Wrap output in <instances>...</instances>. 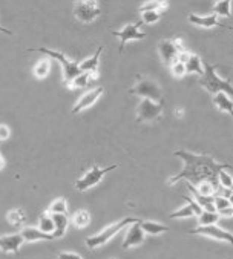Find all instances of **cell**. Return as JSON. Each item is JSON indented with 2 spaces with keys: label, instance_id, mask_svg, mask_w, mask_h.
I'll list each match as a JSON object with an SVG mask.
<instances>
[{
  "label": "cell",
  "instance_id": "44dd1931",
  "mask_svg": "<svg viewBox=\"0 0 233 259\" xmlns=\"http://www.w3.org/2000/svg\"><path fill=\"white\" fill-rule=\"evenodd\" d=\"M140 227L144 233L149 235H161L164 232H167V227L160 224V223H153V221H140Z\"/></svg>",
  "mask_w": 233,
  "mask_h": 259
},
{
  "label": "cell",
  "instance_id": "bcb514c9",
  "mask_svg": "<svg viewBox=\"0 0 233 259\" xmlns=\"http://www.w3.org/2000/svg\"><path fill=\"white\" fill-rule=\"evenodd\" d=\"M0 144H2V141H0Z\"/></svg>",
  "mask_w": 233,
  "mask_h": 259
},
{
  "label": "cell",
  "instance_id": "60d3db41",
  "mask_svg": "<svg viewBox=\"0 0 233 259\" xmlns=\"http://www.w3.org/2000/svg\"><path fill=\"white\" fill-rule=\"evenodd\" d=\"M221 196H224V198H227V199H230V201H231V189H224Z\"/></svg>",
  "mask_w": 233,
  "mask_h": 259
},
{
  "label": "cell",
  "instance_id": "7c38bea8",
  "mask_svg": "<svg viewBox=\"0 0 233 259\" xmlns=\"http://www.w3.org/2000/svg\"><path fill=\"white\" fill-rule=\"evenodd\" d=\"M189 22L197 25V26H200V28H215V26H219V28H225V29L231 31V26H227V25L221 23L218 20V16H215V14L204 16V17L197 16V14H190L189 16Z\"/></svg>",
  "mask_w": 233,
  "mask_h": 259
},
{
  "label": "cell",
  "instance_id": "ab89813d",
  "mask_svg": "<svg viewBox=\"0 0 233 259\" xmlns=\"http://www.w3.org/2000/svg\"><path fill=\"white\" fill-rule=\"evenodd\" d=\"M216 213H218V215H222V217H231V213H233V209H231V207H227V209L218 210Z\"/></svg>",
  "mask_w": 233,
  "mask_h": 259
},
{
  "label": "cell",
  "instance_id": "ee69618b",
  "mask_svg": "<svg viewBox=\"0 0 233 259\" xmlns=\"http://www.w3.org/2000/svg\"><path fill=\"white\" fill-rule=\"evenodd\" d=\"M175 115L181 118V117L184 115V111H183V109H177V111H175Z\"/></svg>",
  "mask_w": 233,
  "mask_h": 259
},
{
  "label": "cell",
  "instance_id": "7a4b0ae2",
  "mask_svg": "<svg viewBox=\"0 0 233 259\" xmlns=\"http://www.w3.org/2000/svg\"><path fill=\"white\" fill-rule=\"evenodd\" d=\"M29 51H31V53H42L46 57H51V59H54V60H57L58 63H60L62 71H63V80H65L66 86L82 72L80 66H79V62L69 60L63 53H60V51H54V49H49V48H31Z\"/></svg>",
  "mask_w": 233,
  "mask_h": 259
},
{
  "label": "cell",
  "instance_id": "ffe728a7",
  "mask_svg": "<svg viewBox=\"0 0 233 259\" xmlns=\"http://www.w3.org/2000/svg\"><path fill=\"white\" fill-rule=\"evenodd\" d=\"M184 68H186V74H197V75L203 77L204 68H203V62H201V57L200 56L190 54L189 59L184 63Z\"/></svg>",
  "mask_w": 233,
  "mask_h": 259
},
{
  "label": "cell",
  "instance_id": "e575fe53",
  "mask_svg": "<svg viewBox=\"0 0 233 259\" xmlns=\"http://www.w3.org/2000/svg\"><path fill=\"white\" fill-rule=\"evenodd\" d=\"M169 66H170V71H172L173 77H177V78H183V77L186 75V68H184V63H181V62H178V60H175V62H172Z\"/></svg>",
  "mask_w": 233,
  "mask_h": 259
},
{
  "label": "cell",
  "instance_id": "7402d4cb",
  "mask_svg": "<svg viewBox=\"0 0 233 259\" xmlns=\"http://www.w3.org/2000/svg\"><path fill=\"white\" fill-rule=\"evenodd\" d=\"M167 7H169L167 0H147V2H144L140 7V13L143 11H164L166 13Z\"/></svg>",
  "mask_w": 233,
  "mask_h": 259
},
{
  "label": "cell",
  "instance_id": "8992f818",
  "mask_svg": "<svg viewBox=\"0 0 233 259\" xmlns=\"http://www.w3.org/2000/svg\"><path fill=\"white\" fill-rule=\"evenodd\" d=\"M134 95H138L141 98H147V100H153V101H164L163 97V89L160 88V84L155 80L150 78H140L137 81V84L129 91Z\"/></svg>",
  "mask_w": 233,
  "mask_h": 259
},
{
  "label": "cell",
  "instance_id": "4dcf8cb0",
  "mask_svg": "<svg viewBox=\"0 0 233 259\" xmlns=\"http://www.w3.org/2000/svg\"><path fill=\"white\" fill-rule=\"evenodd\" d=\"M164 11H143L141 13V22L143 25H152L155 22H158L161 17H163Z\"/></svg>",
  "mask_w": 233,
  "mask_h": 259
},
{
  "label": "cell",
  "instance_id": "4316f807",
  "mask_svg": "<svg viewBox=\"0 0 233 259\" xmlns=\"http://www.w3.org/2000/svg\"><path fill=\"white\" fill-rule=\"evenodd\" d=\"M49 69H51V60L48 57H45L34 66V75L42 80L49 74Z\"/></svg>",
  "mask_w": 233,
  "mask_h": 259
},
{
  "label": "cell",
  "instance_id": "9a60e30c",
  "mask_svg": "<svg viewBox=\"0 0 233 259\" xmlns=\"http://www.w3.org/2000/svg\"><path fill=\"white\" fill-rule=\"evenodd\" d=\"M101 53H103V46H98L95 54L86 60H83L82 63H79L80 66V71L82 72H89L94 78L98 77V66H100V57H101Z\"/></svg>",
  "mask_w": 233,
  "mask_h": 259
},
{
  "label": "cell",
  "instance_id": "e0dca14e",
  "mask_svg": "<svg viewBox=\"0 0 233 259\" xmlns=\"http://www.w3.org/2000/svg\"><path fill=\"white\" fill-rule=\"evenodd\" d=\"M51 218H52V223H54V232H52L54 239L65 236V233L68 230V226H69V220H68L66 213H52Z\"/></svg>",
  "mask_w": 233,
  "mask_h": 259
},
{
  "label": "cell",
  "instance_id": "d6986e66",
  "mask_svg": "<svg viewBox=\"0 0 233 259\" xmlns=\"http://www.w3.org/2000/svg\"><path fill=\"white\" fill-rule=\"evenodd\" d=\"M213 105L222 111V112H227L228 115L233 114V101H231V97L224 94V92H218L213 95Z\"/></svg>",
  "mask_w": 233,
  "mask_h": 259
},
{
  "label": "cell",
  "instance_id": "8d00e7d4",
  "mask_svg": "<svg viewBox=\"0 0 233 259\" xmlns=\"http://www.w3.org/2000/svg\"><path fill=\"white\" fill-rule=\"evenodd\" d=\"M184 199H186V202H187V205L190 207V209H192V212H193V215H200L201 212H203V209H201V205L192 198V196H184Z\"/></svg>",
  "mask_w": 233,
  "mask_h": 259
},
{
  "label": "cell",
  "instance_id": "ac0fdd59",
  "mask_svg": "<svg viewBox=\"0 0 233 259\" xmlns=\"http://www.w3.org/2000/svg\"><path fill=\"white\" fill-rule=\"evenodd\" d=\"M20 235L23 236L25 242H35L40 239H43V241H52L54 239V236L51 233H45L38 227H26L20 232Z\"/></svg>",
  "mask_w": 233,
  "mask_h": 259
},
{
  "label": "cell",
  "instance_id": "5b68a950",
  "mask_svg": "<svg viewBox=\"0 0 233 259\" xmlns=\"http://www.w3.org/2000/svg\"><path fill=\"white\" fill-rule=\"evenodd\" d=\"M116 167H119V164H110V166H107V167H104V169H103V167H98V166H92L80 180H77L75 189H77L79 192H86V190H89L91 187L97 186L106 174L115 170Z\"/></svg>",
  "mask_w": 233,
  "mask_h": 259
},
{
  "label": "cell",
  "instance_id": "f6af8a7d",
  "mask_svg": "<svg viewBox=\"0 0 233 259\" xmlns=\"http://www.w3.org/2000/svg\"><path fill=\"white\" fill-rule=\"evenodd\" d=\"M215 2H219V0H215Z\"/></svg>",
  "mask_w": 233,
  "mask_h": 259
},
{
  "label": "cell",
  "instance_id": "f546056e",
  "mask_svg": "<svg viewBox=\"0 0 233 259\" xmlns=\"http://www.w3.org/2000/svg\"><path fill=\"white\" fill-rule=\"evenodd\" d=\"M200 224L201 226H209V224H216L219 220V215L216 212H209V210H203L200 215Z\"/></svg>",
  "mask_w": 233,
  "mask_h": 259
},
{
  "label": "cell",
  "instance_id": "b9f144b4",
  "mask_svg": "<svg viewBox=\"0 0 233 259\" xmlns=\"http://www.w3.org/2000/svg\"><path fill=\"white\" fill-rule=\"evenodd\" d=\"M5 164H7V161H5V158L2 157V153H0V170H2V169L5 167Z\"/></svg>",
  "mask_w": 233,
  "mask_h": 259
},
{
  "label": "cell",
  "instance_id": "83f0119b",
  "mask_svg": "<svg viewBox=\"0 0 233 259\" xmlns=\"http://www.w3.org/2000/svg\"><path fill=\"white\" fill-rule=\"evenodd\" d=\"M230 4H231V0H219V2H216L213 7V14L221 16V17H230L231 16Z\"/></svg>",
  "mask_w": 233,
  "mask_h": 259
},
{
  "label": "cell",
  "instance_id": "8fae6325",
  "mask_svg": "<svg viewBox=\"0 0 233 259\" xmlns=\"http://www.w3.org/2000/svg\"><path fill=\"white\" fill-rule=\"evenodd\" d=\"M103 92H104V88H101V86H98V88H95V89H91V91H88V92H85V94L79 98V101L75 103V106L72 108V114H79V112H82V111L91 108L92 105H95L97 100L101 97Z\"/></svg>",
  "mask_w": 233,
  "mask_h": 259
},
{
  "label": "cell",
  "instance_id": "277c9868",
  "mask_svg": "<svg viewBox=\"0 0 233 259\" xmlns=\"http://www.w3.org/2000/svg\"><path fill=\"white\" fill-rule=\"evenodd\" d=\"M138 221H140V218L126 217V218H123V220H120V221H116V223L107 226V227L103 229L100 233H97V235H94V236H89V238L86 239V245H88L89 248H98L100 245H103V244H106L109 239H112L119 232H122L123 229H126V227H129L131 224L138 223Z\"/></svg>",
  "mask_w": 233,
  "mask_h": 259
},
{
  "label": "cell",
  "instance_id": "d4e9b609",
  "mask_svg": "<svg viewBox=\"0 0 233 259\" xmlns=\"http://www.w3.org/2000/svg\"><path fill=\"white\" fill-rule=\"evenodd\" d=\"M68 212V201L65 198H57L51 202V205L48 207L46 213L52 215V213H66Z\"/></svg>",
  "mask_w": 233,
  "mask_h": 259
},
{
  "label": "cell",
  "instance_id": "9c48e42d",
  "mask_svg": "<svg viewBox=\"0 0 233 259\" xmlns=\"http://www.w3.org/2000/svg\"><path fill=\"white\" fill-rule=\"evenodd\" d=\"M140 26H143V22L140 20L138 23H134V25H126L123 29L120 31H113L112 34L115 37H119L120 38V54L123 53V49H125V45L131 40H143L146 38V32H141L140 31Z\"/></svg>",
  "mask_w": 233,
  "mask_h": 259
},
{
  "label": "cell",
  "instance_id": "7bdbcfd3",
  "mask_svg": "<svg viewBox=\"0 0 233 259\" xmlns=\"http://www.w3.org/2000/svg\"><path fill=\"white\" fill-rule=\"evenodd\" d=\"M0 32H4V34H8V35H13V34H14L13 31H10V29H7V28H2V26H0Z\"/></svg>",
  "mask_w": 233,
  "mask_h": 259
},
{
  "label": "cell",
  "instance_id": "30bf717a",
  "mask_svg": "<svg viewBox=\"0 0 233 259\" xmlns=\"http://www.w3.org/2000/svg\"><path fill=\"white\" fill-rule=\"evenodd\" d=\"M189 233L192 235H203V236H209V238H213L216 241H225L228 244H231L233 241V235L221 227H218L216 224H209V226H200L197 229H192Z\"/></svg>",
  "mask_w": 233,
  "mask_h": 259
},
{
  "label": "cell",
  "instance_id": "484cf974",
  "mask_svg": "<svg viewBox=\"0 0 233 259\" xmlns=\"http://www.w3.org/2000/svg\"><path fill=\"white\" fill-rule=\"evenodd\" d=\"M195 189H197L201 195H204V196H213L215 193H218V184H215V183H212V181H207V180L198 183Z\"/></svg>",
  "mask_w": 233,
  "mask_h": 259
},
{
  "label": "cell",
  "instance_id": "f1b7e54d",
  "mask_svg": "<svg viewBox=\"0 0 233 259\" xmlns=\"http://www.w3.org/2000/svg\"><path fill=\"white\" fill-rule=\"evenodd\" d=\"M7 218H8L10 224H13L14 227H20V226H23V223L26 221V217H25L23 210H20V209L11 210V212L7 215Z\"/></svg>",
  "mask_w": 233,
  "mask_h": 259
},
{
  "label": "cell",
  "instance_id": "603a6c76",
  "mask_svg": "<svg viewBox=\"0 0 233 259\" xmlns=\"http://www.w3.org/2000/svg\"><path fill=\"white\" fill-rule=\"evenodd\" d=\"M95 78L89 74V72H80L68 86L69 88H72V89H83V88H86L91 81H94Z\"/></svg>",
  "mask_w": 233,
  "mask_h": 259
},
{
  "label": "cell",
  "instance_id": "74e56055",
  "mask_svg": "<svg viewBox=\"0 0 233 259\" xmlns=\"http://www.w3.org/2000/svg\"><path fill=\"white\" fill-rule=\"evenodd\" d=\"M58 259H83V257L77 253H72V251H62L60 254H58Z\"/></svg>",
  "mask_w": 233,
  "mask_h": 259
},
{
  "label": "cell",
  "instance_id": "cb8c5ba5",
  "mask_svg": "<svg viewBox=\"0 0 233 259\" xmlns=\"http://www.w3.org/2000/svg\"><path fill=\"white\" fill-rule=\"evenodd\" d=\"M72 223H74V226H75L77 229H85V227H88L89 223H91V213H89L88 210H85V209L77 210V212L74 213V217H72Z\"/></svg>",
  "mask_w": 233,
  "mask_h": 259
},
{
  "label": "cell",
  "instance_id": "52a82bcc",
  "mask_svg": "<svg viewBox=\"0 0 233 259\" xmlns=\"http://www.w3.org/2000/svg\"><path fill=\"white\" fill-rule=\"evenodd\" d=\"M100 14H101V8L97 0H77L74 8V16L77 17V20L83 23H91Z\"/></svg>",
  "mask_w": 233,
  "mask_h": 259
},
{
  "label": "cell",
  "instance_id": "4fadbf2b",
  "mask_svg": "<svg viewBox=\"0 0 233 259\" xmlns=\"http://www.w3.org/2000/svg\"><path fill=\"white\" fill-rule=\"evenodd\" d=\"M25 242L23 236L20 233H13V235H5L0 236V250L2 251H11V253H19V248Z\"/></svg>",
  "mask_w": 233,
  "mask_h": 259
},
{
  "label": "cell",
  "instance_id": "d6a6232c",
  "mask_svg": "<svg viewBox=\"0 0 233 259\" xmlns=\"http://www.w3.org/2000/svg\"><path fill=\"white\" fill-rule=\"evenodd\" d=\"M218 183L222 186V189H231V186H233L231 175L227 174L225 169H221V170L218 172Z\"/></svg>",
  "mask_w": 233,
  "mask_h": 259
},
{
  "label": "cell",
  "instance_id": "1f68e13d",
  "mask_svg": "<svg viewBox=\"0 0 233 259\" xmlns=\"http://www.w3.org/2000/svg\"><path fill=\"white\" fill-rule=\"evenodd\" d=\"M38 229H40L42 232H45V233H51V235H52V232H54V223H52L51 215L45 213V215H42V217H40Z\"/></svg>",
  "mask_w": 233,
  "mask_h": 259
},
{
  "label": "cell",
  "instance_id": "d590c367",
  "mask_svg": "<svg viewBox=\"0 0 233 259\" xmlns=\"http://www.w3.org/2000/svg\"><path fill=\"white\" fill-rule=\"evenodd\" d=\"M190 217H193V212H192V209H190L189 205H184V207H181V209L175 210V212H172V213L169 215V218H172V220H178V218H190Z\"/></svg>",
  "mask_w": 233,
  "mask_h": 259
},
{
  "label": "cell",
  "instance_id": "2e32d148",
  "mask_svg": "<svg viewBox=\"0 0 233 259\" xmlns=\"http://www.w3.org/2000/svg\"><path fill=\"white\" fill-rule=\"evenodd\" d=\"M158 53L166 65H170L172 62H175L178 56V51L175 48L173 40H161L158 43Z\"/></svg>",
  "mask_w": 233,
  "mask_h": 259
},
{
  "label": "cell",
  "instance_id": "f35d334b",
  "mask_svg": "<svg viewBox=\"0 0 233 259\" xmlns=\"http://www.w3.org/2000/svg\"><path fill=\"white\" fill-rule=\"evenodd\" d=\"M10 127L7 124H0V141H5L10 138Z\"/></svg>",
  "mask_w": 233,
  "mask_h": 259
},
{
  "label": "cell",
  "instance_id": "3957f363",
  "mask_svg": "<svg viewBox=\"0 0 233 259\" xmlns=\"http://www.w3.org/2000/svg\"><path fill=\"white\" fill-rule=\"evenodd\" d=\"M203 68H204V72H203V77H201V86L210 92V94H218V92H224L227 95L231 97L233 94V88L230 84V81H225L222 80L218 74H216V69L207 63V62H203Z\"/></svg>",
  "mask_w": 233,
  "mask_h": 259
},
{
  "label": "cell",
  "instance_id": "5bb4252c",
  "mask_svg": "<svg viewBox=\"0 0 233 259\" xmlns=\"http://www.w3.org/2000/svg\"><path fill=\"white\" fill-rule=\"evenodd\" d=\"M140 221H141V220H140ZM140 221L131 224V227H129V230H128V233H126L125 242H123V248L137 247V245H140V244L144 241V232H143L141 227H140Z\"/></svg>",
  "mask_w": 233,
  "mask_h": 259
},
{
  "label": "cell",
  "instance_id": "6da1fadb",
  "mask_svg": "<svg viewBox=\"0 0 233 259\" xmlns=\"http://www.w3.org/2000/svg\"><path fill=\"white\" fill-rule=\"evenodd\" d=\"M173 155L184 161V166L180 174L173 175L167 180V184H175L180 180H186L189 184L197 186L198 183L207 180L218 184V172L225 167H231L227 163H218L210 155H197L187 150H177Z\"/></svg>",
  "mask_w": 233,
  "mask_h": 259
},
{
  "label": "cell",
  "instance_id": "836d02e7",
  "mask_svg": "<svg viewBox=\"0 0 233 259\" xmlns=\"http://www.w3.org/2000/svg\"><path fill=\"white\" fill-rule=\"evenodd\" d=\"M213 205H215V212H218V210L227 209V207H231V201L216 193L213 195Z\"/></svg>",
  "mask_w": 233,
  "mask_h": 259
},
{
  "label": "cell",
  "instance_id": "ba28073f",
  "mask_svg": "<svg viewBox=\"0 0 233 259\" xmlns=\"http://www.w3.org/2000/svg\"><path fill=\"white\" fill-rule=\"evenodd\" d=\"M163 106H164V101H153V100L143 98L138 105L137 121H153V120H157L163 112Z\"/></svg>",
  "mask_w": 233,
  "mask_h": 259
}]
</instances>
